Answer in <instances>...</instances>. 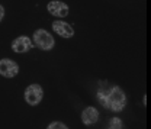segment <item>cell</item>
Masks as SVG:
<instances>
[{"mask_svg":"<svg viewBox=\"0 0 151 129\" xmlns=\"http://www.w3.org/2000/svg\"><path fill=\"white\" fill-rule=\"evenodd\" d=\"M4 16V9H3V6L0 4V22H1V19Z\"/></svg>","mask_w":151,"mask_h":129,"instance_id":"11","label":"cell"},{"mask_svg":"<svg viewBox=\"0 0 151 129\" xmlns=\"http://www.w3.org/2000/svg\"><path fill=\"white\" fill-rule=\"evenodd\" d=\"M99 120V110L93 108V106H89V108H86L83 113H81V122L84 123V125H94L96 122Z\"/></svg>","mask_w":151,"mask_h":129,"instance_id":"8","label":"cell"},{"mask_svg":"<svg viewBox=\"0 0 151 129\" xmlns=\"http://www.w3.org/2000/svg\"><path fill=\"white\" fill-rule=\"evenodd\" d=\"M108 129H122V120L119 118H112Z\"/></svg>","mask_w":151,"mask_h":129,"instance_id":"9","label":"cell"},{"mask_svg":"<svg viewBox=\"0 0 151 129\" xmlns=\"http://www.w3.org/2000/svg\"><path fill=\"white\" fill-rule=\"evenodd\" d=\"M48 12L57 16V18H65L68 15V6L64 3V1H60V0H54V1H50L48 6H47Z\"/></svg>","mask_w":151,"mask_h":129,"instance_id":"6","label":"cell"},{"mask_svg":"<svg viewBox=\"0 0 151 129\" xmlns=\"http://www.w3.org/2000/svg\"><path fill=\"white\" fill-rule=\"evenodd\" d=\"M52 29L61 38H65V39L73 38V35H74V29L71 28V25H68V23H65L63 20H54L52 22Z\"/></svg>","mask_w":151,"mask_h":129,"instance_id":"7","label":"cell"},{"mask_svg":"<svg viewBox=\"0 0 151 129\" xmlns=\"http://www.w3.org/2000/svg\"><path fill=\"white\" fill-rule=\"evenodd\" d=\"M32 47H35V45H34V42L31 41V38L25 37V35L15 38V39L12 41V49H13L16 54H23V52H28V51H29Z\"/></svg>","mask_w":151,"mask_h":129,"instance_id":"5","label":"cell"},{"mask_svg":"<svg viewBox=\"0 0 151 129\" xmlns=\"http://www.w3.org/2000/svg\"><path fill=\"white\" fill-rule=\"evenodd\" d=\"M32 42H34V45H35L37 48L42 49V51H50V49H52L54 45H55L54 37H52L50 32H47L45 29H37V31L34 32Z\"/></svg>","mask_w":151,"mask_h":129,"instance_id":"2","label":"cell"},{"mask_svg":"<svg viewBox=\"0 0 151 129\" xmlns=\"http://www.w3.org/2000/svg\"><path fill=\"white\" fill-rule=\"evenodd\" d=\"M19 73V65L16 61L9 59V58H1L0 59V75L6 78H13Z\"/></svg>","mask_w":151,"mask_h":129,"instance_id":"4","label":"cell"},{"mask_svg":"<svg viewBox=\"0 0 151 129\" xmlns=\"http://www.w3.org/2000/svg\"><path fill=\"white\" fill-rule=\"evenodd\" d=\"M99 99H102V103L105 108L111 109L112 112H121L127 106V96L124 90L118 86H113L111 92L106 94V97H102L99 94Z\"/></svg>","mask_w":151,"mask_h":129,"instance_id":"1","label":"cell"},{"mask_svg":"<svg viewBox=\"0 0 151 129\" xmlns=\"http://www.w3.org/2000/svg\"><path fill=\"white\" fill-rule=\"evenodd\" d=\"M47 129H68L67 128V125L65 123H63V122H58V120H54V122H51Z\"/></svg>","mask_w":151,"mask_h":129,"instance_id":"10","label":"cell"},{"mask_svg":"<svg viewBox=\"0 0 151 129\" xmlns=\"http://www.w3.org/2000/svg\"><path fill=\"white\" fill-rule=\"evenodd\" d=\"M44 97V90L39 84H31L25 90V100L29 106H37Z\"/></svg>","mask_w":151,"mask_h":129,"instance_id":"3","label":"cell"}]
</instances>
